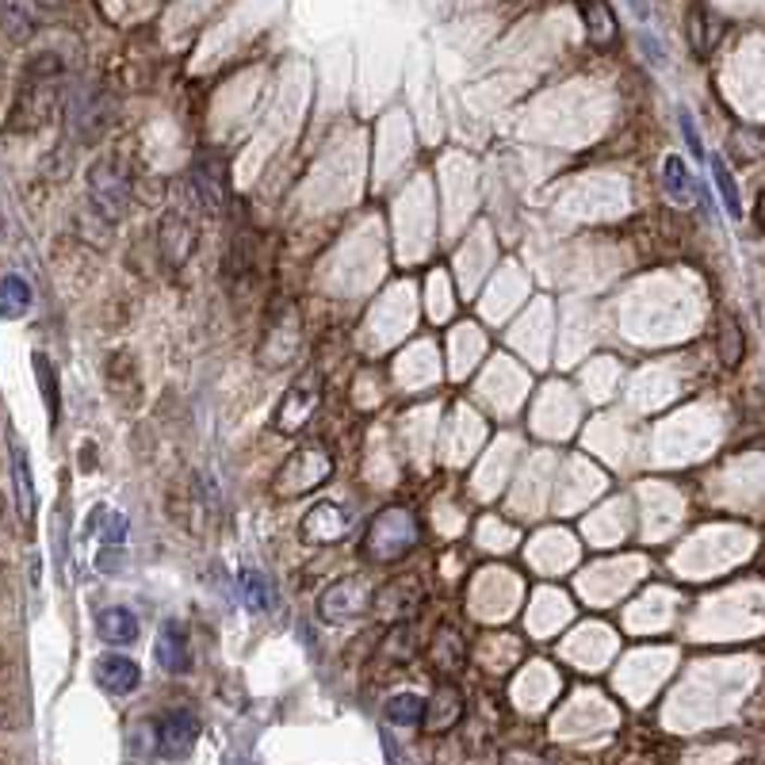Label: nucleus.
I'll list each match as a JSON object with an SVG mask.
<instances>
[{"label":"nucleus","mask_w":765,"mask_h":765,"mask_svg":"<svg viewBox=\"0 0 765 765\" xmlns=\"http://www.w3.org/2000/svg\"><path fill=\"white\" fill-rule=\"evenodd\" d=\"M498 765H544V757L536 754V750H528V747H509L506 754H501Z\"/></svg>","instance_id":"72a5a7b5"},{"label":"nucleus","mask_w":765,"mask_h":765,"mask_svg":"<svg viewBox=\"0 0 765 765\" xmlns=\"http://www.w3.org/2000/svg\"><path fill=\"white\" fill-rule=\"evenodd\" d=\"M719 35H724L719 16H712L704 4H693V9H689V20H685V39H689V50H693L697 58H709L712 50L719 47Z\"/></svg>","instance_id":"a211bd4d"},{"label":"nucleus","mask_w":765,"mask_h":765,"mask_svg":"<svg viewBox=\"0 0 765 765\" xmlns=\"http://www.w3.org/2000/svg\"><path fill=\"white\" fill-rule=\"evenodd\" d=\"M662 180H666V192H670V200L674 203H693V192H697V184H693V177H689V169H685V162L677 157V153H670L666 157V165H662Z\"/></svg>","instance_id":"cd10ccee"},{"label":"nucleus","mask_w":765,"mask_h":765,"mask_svg":"<svg viewBox=\"0 0 765 765\" xmlns=\"http://www.w3.org/2000/svg\"><path fill=\"white\" fill-rule=\"evenodd\" d=\"M295 345H298V315H295V306L288 303V310H272V315H268L260 356H268V348H280V364H288L291 356H295Z\"/></svg>","instance_id":"aec40b11"},{"label":"nucleus","mask_w":765,"mask_h":765,"mask_svg":"<svg viewBox=\"0 0 765 765\" xmlns=\"http://www.w3.org/2000/svg\"><path fill=\"white\" fill-rule=\"evenodd\" d=\"M188 184H192V200L200 203L203 215H222L226 200H230V192H226L222 162H215V157H200Z\"/></svg>","instance_id":"f8f14e48"},{"label":"nucleus","mask_w":765,"mask_h":765,"mask_svg":"<svg viewBox=\"0 0 765 765\" xmlns=\"http://www.w3.org/2000/svg\"><path fill=\"white\" fill-rule=\"evenodd\" d=\"M195 245H200V230L184 215L173 211L157 222V253L169 268H184L195 257Z\"/></svg>","instance_id":"1a4fd4ad"},{"label":"nucleus","mask_w":765,"mask_h":765,"mask_svg":"<svg viewBox=\"0 0 765 765\" xmlns=\"http://www.w3.org/2000/svg\"><path fill=\"white\" fill-rule=\"evenodd\" d=\"M27 310H31V288H27V280L24 276H4L0 280V318L16 322Z\"/></svg>","instance_id":"b1692460"},{"label":"nucleus","mask_w":765,"mask_h":765,"mask_svg":"<svg viewBox=\"0 0 765 765\" xmlns=\"http://www.w3.org/2000/svg\"><path fill=\"white\" fill-rule=\"evenodd\" d=\"M712 180H716L719 200H724L727 215H731V218H742L739 188H735V177H731V169H727V165H724V157H712Z\"/></svg>","instance_id":"7c9ffc66"},{"label":"nucleus","mask_w":765,"mask_h":765,"mask_svg":"<svg viewBox=\"0 0 765 765\" xmlns=\"http://www.w3.org/2000/svg\"><path fill=\"white\" fill-rule=\"evenodd\" d=\"M632 12H636V20H647V0H628Z\"/></svg>","instance_id":"c9c22d12"},{"label":"nucleus","mask_w":765,"mask_h":765,"mask_svg":"<svg viewBox=\"0 0 765 765\" xmlns=\"http://www.w3.org/2000/svg\"><path fill=\"white\" fill-rule=\"evenodd\" d=\"M104 127H107V100L85 97L81 104H77V130H81V138L104 135Z\"/></svg>","instance_id":"c85d7f7f"},{"label":"nucleus","mask_w":765,"mask_h":765,"mask_svg":"<svg viewBox=\"0 0 765 765\" xmlns=\"http://www.w3.org/2000/svg\"><path fill=\"white\" fill-rule=\"evenodd\" d=\"M578 12H582V24H586L589 47L609 50L612 42L621 39V24L612 16L609 0H578Z\"/></svg>","instance_id":"f3484780"},{"label":"nucleus","mask_w":765,"mask_h":765,"mask_svg":"<svg viewBox=\"0 0 765 765\" xmlns=\"http://www.w3.org/2000/svg\"><path fill=\"white\" fill-rule=\"evenodd\" d=\"M242 601L250 604L253 612H265L268 604H272V594H268L265 574H257V571H245L242 574Z\"/></svg>","instance_id":"2f4dec72"},{"label":"nucleus","mask_w":765,"mask_h":765,"mask_svg":"<svg viewBox=\"0 0 765 765\" xmlns=\"http://www.w3.org/2000/svg\"><path fill=\"white\" fill-rule=\"evenodd\" d=\"M413 654H418V628H413V621L387 628V636H383V659L395 662V666H406V662H413Z\"/></svg>","instance_id":"393cba45"},{"label":"nucleus","mask_w":765,"mask_h":765,"mask_svg":"<svg viewBox=\"0 0 765 765\" xmlns=\"http://www.w3.org/2000/svg\"><path fill=\"white\" fill-rule=\"evenodd\" d=\"M716 356L727 371H735L747 356V333H742L739 318L735 315H719L716 322Z\"/></svg>","instance_id":"4be33fe9"},{"label":"nucleus","mask_w":765,"mask_h":765,"mask_svg":"<svg viewBox=\"0 0 765 765\" xmlns=\"http://www.w3.org/2000/svg\"><path fill=\"white\" fill-rule=\"evenodd\" d=\"M754 218H757V226L765 230V188H762V195H757V207H754Z\"/></svg>","instance_id":"f704fd0d"},{"label":"nucleus","mask_w":765,"mask_h":765,"mask_svg":"<svg viewBox=\"0 0 765 765\" xmlns=\"http://www.w3.org/2000/svg\"><path fill=\"white\" fill-rule=\"evenodd\" d=\"M0 513H4V498H0Z\"/></svg>","instance_id":"58836bf2"},{"label":"nucleus","mask_w":765,"mask_h":765,"mask_svg":"<svg viewBox=\"0 0 765 765\" xmlns=\"http://www.w3.org/2000/svg\"><path fill=\"white\" fill-rule=\"evenodd\" d=\"M421 540V521L410 506H383L364 528V559L375 566H391L406 559Z\"/></svg>","instance_id":"f03ea898"},{"label":"nucleus","mask_w":765,"mask_h":765,"mask_svg":"<svg viewBox=\"0 0 765 765\" xmlns=\"http://www.w3.org/2000/svg\"><path fill=\"white\" fill-rule=\"evenodd\" d=\"M157 666L169 670V674H188V670H192V647H188V636L177 621L162 624V636H157Z\"/></svg>","instance_id":"6ab92c4d"},{"label":"nucleus","mask_w":765,"mask_h":765,"mask_svg":"<svg viewBox=\"0 0 765 765\" xmlns=\"http://www.w3.org/2000/svg\"><path fill=\"white\" fill-rule=\"evenodd\" d=\"M42 9H62V4H69V0H39Z\"/></svg>","instance_id":"e433bc0d"},{"label":"nucleus","mask_w":765,"mask_h":765,"mask_svg":"<svg viewBox=\"0 0 765 765\" xmlns=\"http://www.w3.org/2000/svg\"><path fill=\"white\" fill-rule=\"evenodd\" d=\"M429 666H433V674L441 681L459 677V670L468 666V639L459 636V628H451V624L436 628L433 643H429Z\"/></svg>","instance_id":"ddd939ff"},{"label":"nucleus","mask_w":765,"mask_h":765,"mask_svg":"<svg viewBox=\"0 0 765 765\" xmlns=\"http://www.w3.org/2000/svg\"><path fill=\"white\" fill-rule=\"evenodd\" d=\"M97 681L104 693L112 697H127L142 685V666L135 659H123V654H104L97 662Z\"/></svg>","instance_id":"2eb2a0df"},{"label":"nucleus","mask_w":765,"mask_h":765,"mask_svg":"<svg viewBox=\"0 0 765 765\" xmlns=\"http://www.w3.org/2000/svg\"><path fill=\"white\" fill-rule=\"evenodd\" d=\"M318 406H322V375L318 371H303V375L283 391L280 410H276V433L295 436L315 421Z\"/></svg>","instance_id":"0eeeda50"},{"label":"nucleus","mask_w":765,"mask_h":765,"mask_svg":"<svg viewBox=\"0 0 765 765\" xmlns=\"http://www.w3.org/2000/svg\"><path fill=\"white\" fill-rule=\"evenodd\" d=\"M12 451V483H16V513L20 521L31 528L35 524V509H39V498H35V483H31V456L20 441H9Z\"/></svg>","instance_id":"dca6fc26"},{"label":"nucleus","mask_w":765,"mask_h":765,"mask_svg":"<svg viewBox=\"0 0 765 765\" xmlns=\"http://www.w3.org/2000/svg\"><path fill=\"white\" fill-rule=\"evenodd\" d=\"M333 479V456L326 444L310 441L303 448H295L288 459H283L280 468L272 475V494L280 501H298L306 494L322 490L326 483Z\"/></svg>","instance_id":"7ed1b4c3"},{"label":"nucleus","mask_w":765,"mask_h":765,"mask_svg":"<svg viewBox=\"0 0 765 765\" xmlns=\"http://www.w3.org/2000/svg\"><path fill=\"white\" fill-rule=\"evenodd\" d=\"M421 604H425V586H421V578L418 574H398V578H391L387 586L375 589L371 616H375L379 624L395 628V624L418 621Z\"/></svg>","instance_id":"39448f33"},{"label":"nucleus","mask_w":765,"mask_h":765,"mask_svg":"<svg viewBox=\"0 0 765 765\" xmlns=\"http://www.w3.org/2000/svg\"><path fill=\"white\" fill-rule=\"evenodd\" d=\"M58 89H62V62L54 54H42L27 65V77L16 92V104L9 112V130L12 135H27L50 123L58 107Z\"/></svg>","instance_id":"f257e3e1"},{"label":"nucleus","mask_w":765,"mask_h":765,"mask_svg":"<svg viewBox=\"0 0 765 765\" xmlns=\"http://www.w3.org/2000/svg\"><path fill=\"white\" fill-rule=\"evenodd\" d=\"M107 391H112L127 410L142 398V387H138V375H135V360H130L127 353H115L112 360H107Z\"/></svg>","instance_id":"5701e85b"},{"label":"nucleus","mask_w":765,"mask_h":765,"mask_svg":"<svg viewBox=\"0 0 765 765\" xmlns=\"http://www.w3.org/2000/svg\"><path fill=\"white\" fill-rule=\"evenodd\" d=\"M375 589L368 574H345L337 578L322 597H318V616L326 624H348L364 612H371V601H375Z\"/></svg>","instance_id":"20e7f679"},{"label":"nucleus","mask_w":765,"mask_h":765,"mask_svg":"<svg viewBox=\"0 0 765 765\" xmlns=\"http://www.w3.org/2000/svg\"><path fill=\"white\" fill-rule=\"evenodd\" d=\"M35 27V16H31V0H0V31L9 35V39L24 42Z\"/></svg>","instance_id":"a878e982"},{"label":"nucleus","mask_w":765,"mask_h":765,"mask_svg":"<svg viewBox=\"0 0 765 765\" xmlns=\"http://www.w3.org/2000/svg\"><path fill=\"white\" fill-rule=\"evenodd\" d=\"M35 375H39V387H42V398H47L50 421H58V410H62V395H58V371H54V364H50V356L35 353Z\"/></svg>","instance_id":"c756f323"},{"label":"nucleus","mask_w":765,"mask_h":765,"mask_svg":"<svg viewBox=\"0 0 765 765\" xmlns=\"http://www.w3.org/2000/svg\"><path fill=\"white\" fill-rule=\"evenodd\" d=\"M353 528V509L345 501H315V509L303 517L306 544H337Z\"/></svg>","instance_id":"9d476101"},{"label":"nucleus","mask_w":765,"mask_h":765,"mask_svg":"<svg viewBox=\"0 0 765 765\" xmlns=\"http://www.w3.org/2000/svg\"><path fill=\"white\" fill-rule=\"evenodd\" d=\"M4 234H9V230H4V215H0V242H4Z\"/></svg>","instance_id":"4c0bfd02"},{"label":"nucleus","mask_w":765,"mask_h":765,"mask_svg":"<svg viewBox=\"0 0 765 765\" xmlns=\"http://www.w3.org/2000/svg\"><path fill=\"white\" fill-rule=\"evenodd\" d=\"M383 716L395 727H418V724H425V701H421L418 693H395L383 704Z\"/></svg>","instance_id":"bb28decb"},{"label":"nucleus","mask_w":765,"mask_h":765,"mask_svg":"<svg viewBox=\"0 0 765 765\" xmlns=\"http://www.w3.org/2000/svg\"><path fill=\"white\" fill-rule=\"evenodd\" d=\"M215 513H218L215 494H211L203 483H195V479H188L184 490H180V486H173L169 490V517L184 532H203L207 517H215Z\"/></svg>","instance_id":"6e6552de"},{"label":"nucleus","mask_w":765,"mask_h":765,"mask_svg":"<svg viewBox=\"0 0 765 765\" xmlns=\"http://www.w3.org/2000/svg\"><path fill=\"white\" fill-rule=\"evenodd\" d=\"M463 716H468V701H463V693H459V685L441 681L436 685V693L425 701V724L421 727H425L429 735H448L463 724Z\"/></svg>","instance_id":"9b49d317"},{"label":"nucleus","mask_w":765,"mask_h":765,"mask_svg":"<svg viewBox=\"0 0 765 765\" xmlns=\"http://www.w3.org/2000/svg\"><path fill=\"white\" fill-rule=\"evenodd\" d=\"M677 119H681V135H685V142H689V153H693L697 162H701V157H704V145H701V135H697L693 112H689V107H681V112H677Z\"/></svg>","instance_id":"473e14b6"},{"label":"nucleus","mask_w":765,"mask_h":765,"mask_svg":"<svg viewBox=\"0 0 765 765\" xmlns=\"http://www.w3.org/2000/svg\"><path fill=\"white\" fill-rule=\"evenodd\" d=\"M97 636L104 639L107 647H127L138 639V616L123 604H112L97 616Z\"/></svg>","instance_id":"412c9836"},{"label":"nucleus","mask_w":765,"mask_h":765,"mask_svg":"<svg viewBox=\"0 0 765 765\" xmlns=\"http://www.w3.org/2000/svg\"><path fill=\"white\" fill-rule=\"evenodd\" d=\"M195 739H200V719H195L192 712L177 709L157 719V750H162L165 757H184L188 750L195 747Z\"/></svg>","instance_id":"4468645a"},{"label":"nucleus","mask_w":765,"mask_h":765,"mask_svg":"<svg viewBox=\"0 0 765 765\" xmlns=\"http://www.w3.org/2000/svg\"><path fill=\"white\" fill-rule=\"evenodd\" d=\"M89 200L104 222H119L130 211V180L115 157H104L89 169Z\"/></svg>","instance_id":"423d86ee"}]
</instances>
